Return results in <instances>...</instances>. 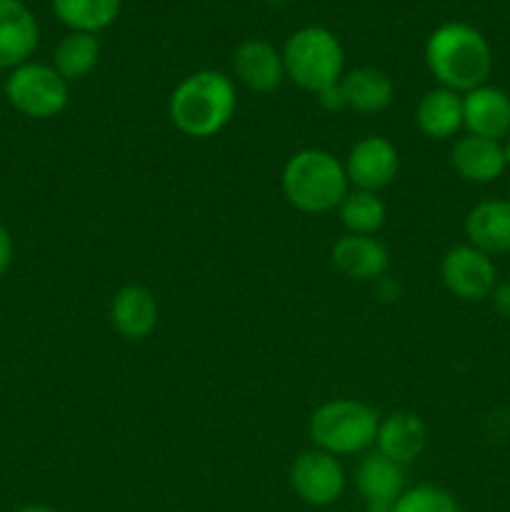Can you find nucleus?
Masks as SVG:
<instances>
[{
	"instance_id": "f257e3e1",
	"label": "nucleus",
	"mask_w": 510,
	"mask_h": 512,
	"mask_svg": "<svg viewBox=\"0 0 510 512\" xmlns=\"http://www.w3.org/2000/svg\"><path fill=\"white\" fill-rule=\"evenodd\" d=\"M425 65L440 88L468 93L485 85L493 70V50L480 30L468 23H443L425 43Z\"/></svg>"
},
{
	"instance_id": "f03ea898",
	"label": "nucleus",
	"mask_w": 510,
	"mask_h": 512,
	"mask_svg": "<svg viewBox=\"0 0 510 512\" xmlns=\"http://www.w3.org/2000/svg\"><path fill=\"white\" fill-rule=\"evenodd\" d=\"M238 93L228 75L198 70L175 85L168 113L175 128L188 138H213L233 120Z\"/></svg>"
},
{
	"instance_id": "7ed1b4c3",
	"label": "nucleus",
	"mask_w": 510,
	"mask_h": 512,
	"mask_svg": "<svg viewBox=\"0 0 510 512\" xmlns=\"http://www.w3.org/2000/svg\"><path fill=\"white\" fill-rule=\"evenodd\" d=\"M280 185L285 200L308 215L338 210L350 190L343 163L323 148H305L290 155L280 175Z\"/></svg>"
},
{
	"instance_id": "20e7f679",
	"label": "nucleus",
	"mask_w": 510,
	"mask_h": 512,
	"mask_svg": "<svg viewBox=\"0 0 510 512\" xmlns=\"http://www.w3.org/2000/svg\"><path fill=\"white\" fill-rule=\"evenodd\" d=\"M380 415L360 400H328L308 420V435L318 450L335 455H363L375 448Z\"/></svg>"
},
{
	"instance_id": "39448f33",
	"label": "nucleus",
	"mask_w": 510,
	"mask_h": 512,
	"mask_svg": "<svg viewBox=\"0 0 510 512\" xmlns=\"http://www.w3.org/2000/svg\"><path fill=\"white\" fill-rule=\"evenodd\" d=\"M285 78L308 93H323L343 80L345 53L340 40L320 25L295 30L283 48Z\"/></svg>"
},
{
	"instance_id": "423d86ee",
	"label": "nucleus",
	"mask_w": 510,
	"mask_h": 512,
	"mask_svg": "<svg viewBox=\"0 0 510 512\" xmlns=\"http://www.w3.org/2000/svg\"><path fill=\"white\" fill-rule=\"evenodd\" d=\"M5 100L30 120L55 118L65 110L70 98L68 80L45 63H23L10 70L3 83Z\"/></svg>"
},
{
	"instance_id": "0eeeda50",
	"label": "nucleus",
	"mask_w": 510,
	"mask_h": 512,
	"mask_svg": "<svg viewBox=\"0 0 510 512\" xmlns=\"http://www.w3.org/2000/svg\"><path fill=\"white\" fill-rule=\"evenodd\" d=\"M440 278L455 298L465 300V303H480V300L490 298L493 288L498 285V270L488 253L465 243L455 245L443 255Z\"/></svg>"
},
{
	"instance_id": "6e6552de",
	"label": "nucleus",
	"mask_w": 510,
	"mask_h": 512,
	"mask_svg": "<svg viewBox=\"0 0 510 512\" xmlns=\"http://www.w3.org/2000/svg\"><path fill=\"white\" fill-rule=\"evenodd\" d=\"M290 485L303 503L313 508L338 503L345 490V470L335 455L325 450H305L290 465Z\"/></svg>"
},
{
	"instance_id": "1a4fd4ad",
	"label": "nucleus",
	"mask_w": 510,
	"mask_h": 512,
	"mask_svg": "<svg viewBox=\"0 0 510 512\" xmlns=\"http://www.w3.org/2000/svg\"><path fill=\"white\" fill-rule=\"evenodd\" d=\"M343 168L353 188L378 193L388 188L398 175L400 153L383 135H365L348 150Z\"/></svg>"
},
{
	"instance_id": "9d476101",
	"label": "nucleus",
	"mask_w": 510,
	"mask_h": 512,
	"mask_svg": "<svg viewBox=\"0 0 510 512\" xmlns=\"http://www.w3.org/2000/svg\"><path fill=\"white\" fill-rule=\"evenodd\" d=\"M355 485L368 512H390L405 490L403 465L378 450H368L355 468Z\"/></svg>"
},
{
	"instance_id": "9b49d317",
	"label": "nucleus",
	"mask_w": 510,
	"mask_h": 512,
	"mask_svg": "<svg viewBox=\"0 0 510 512\" xmlns=\"http://www.w3.org/2000/svg\"><path fill=\"white\" fill-rule=\"evenodd\" d=\"M463 128L470 135L505 140L510 135V95L495 85H478L463 93Z\"/></svg>"
},
{
	"instance_id": "f8f14e48",
	"label": "nucleus",
	"mask_w": 510,
	"mask_h": 512,
	"mask_svg": "<svg viewBox=\"0 0 510 512\" xmlns=\"http://www.w3.org/2000/svg\"><path fill=\"white\" fill-rule=\"evenodd\" d=\"M40 40L38 20L23 0H0V70L28 63Z\"/></svg>"
},
{
	"instance_id": "ddd939ff",
	"label": "nucleus",
	"mask_w": 510,
	"mask_h": 512,
	"mask_svg": "<svg viewBox=\"0 0 510 512\" xmlns=\"http://www.w3.org/2000/svg\"><path fill=\"white\" fill-rule=\"evenodd\" d=\"M233 70L253 93H273L285 78L283 53L268 40L248 38L235 48Z\"/></svg>"
},
{
	"instance_id": "4468645a",
	"label": "nucleus",
	"mask_w": 510,
	"mask_h": 512,
	"mask_svg": "<svg viewBox=\"0 0 510 512\" xmlns=\"http://www.w3.org/2000/svg\"><path fill=\"white\" fill-rule=\"evenodd\" d=\"M333 268L350 280H375L388 270V248L375 235H343L330 250Z\"/></svg>"
},
{
	"instance_id": "2eb2a0df",
	"label": "nucleus",
	"mask_w": 510,
	"mask_h": 512,
	"mask_svg": "<svg viewBox=\"0 0 510 512\" xmlns=\"http://www.w3.org/2000/svg\"><path fill=\"white\" fill-rule=\"evenodd\" d=\"M450 163H453L455 173L468 183H493L505 173L503 143L465 133L463 138L455 140L453 150H450Z\"/></svg>"
},
{
	"instance_id": "dca6fc26",
	"label": "nucleus",
	"mask_w": 510,
	"mask_h": 512,
	"mask_svg": "<svg viewBox=\"0 0 510 512\" xmlns=\"http://www.w3.org/2000/svg\"><path fill=\"white\" fill-rule=\"evenodd\" d=\"M425 443H428V430H425V423L415 413L398 410V413L380 418L375 450L393 460V463H413L425 450Z\"/></svg>"
},
{
	"instance_id": "f3484780",
	"label": "nucleus",
	"mask_w": 510,
	"mask_h": 512,
	"mask_svg": "<svg viewBox=\"0 0 510 512\" xmlns=\"http://www.w3.org/2000/svg\"><path fill=\"white\" fill-rule=\"evenodd\" d=\"M158 300L143 285H125L110 303V323L123 338L143 340L158 325Z\"/></svg>"
},
{
	"instance_id": "a211bd4d",
	"label": "nucleus",
	"mask_w": 510,
	"mask_h": 512,
	"mask_svg": "<svg viewBox=\"0 0 510 512\" xmlns=\"http://www.w3.org/2000/svg\"><path fill=\"white\" fill-rule=\"evenodd\" d=\"M465 235L483 253H510V200L493 198L475 205L465 218Z\"/></svg>"
},
{
	"instance_id": "6ab92c4d",
	"label": "nucleus",
	"mask_w": 510,
	"mask_h": 512,
	"mask_svg": "<svg viewBox=\"0 0 510 512\" xmlns=\"http://www.w3.org/2000/svg\"><path fill=\"white\" fill-rule=\"evenodd\" d=\"M415 123L433 140H448L463 128V95L448 88H433L418 100Z\"/></svg>"
},
{
	"instance_id": "aec40b11",
	"label": "nucleus",
	"mask_w": 510,
	"mask_h": 512,
	"mask_svg": "<svg viewBox=\"0 0 510 512\" xmlns=\"http://www.w3.org/2000/svg\"><path fill=\"white\" fill-rule=\"evenodd\" d=\"M340 88L345 95V108L358 113H383L393 103L395 85L388 73L378 68H355L343 75Z\"/></svg>"
},
{
	"instance_id": "412c9836",
	"label": "nucleus",
	"mask_w": 510,
	"mask_h": 512,
	"mask_svg": "<svg viewBox=\"0 0 510 512\" xmlns=\"http://www.w3.org/2000/svg\"><path fill=\"white\" fill-rule=\"evenodd\" d=\"M120 5L123 0H53V13L75 33L98 35L115 23Z\"/></svg>"
},
{
	"instance_id": "4be33fe9",
	"label": "nucleus",
	"mask_w": 510,
	"mask_h": 512,
	"mask_svg": "<svg viewBox=\"0 0 510 512\" xmlns=\"http://www.w3.org/2000/svg\"><path fill=\"white\" fill-rule=\"evenodd\" d=\"M100 60V40L93 33H75L70 30L53 53V68L65 80H80L98 65Z\"/></svg>"
},
{
	"instance_id": "5701e85b",
	"label": "nucleus",
	"mask_w": 510,
	"mask_h": 512,
	"mask_svg": "<svg viewBox=\"0 0 510 512\" xmlns=\"http://www.w3.org/2000/svg\"><path fill=\"white\" fill-rule=\"evenodd\" d=\"M338 215L348 233L375 235L385 225L388 210H385V203L378 198V193L353 188L338 205Z\"/></svg>"
},
{
	"instance_id": "b1692460",
	"label": "nucleus",
	"mask_w": 510,
	"mask_h": 512,
	"mask_svg": "<svg viewBox=\"0 0 510 512\" xmlns=\"http://www.w3.org/2000/svg\"><path fill=\"white\" fill-rule=\"evenodd\" d=\"M390 512H460V508L448 490L438 485H415L403 490Z\"/></svg>"
},
{
	"instance_id": "393cba45",
	"label": "nucleus",
	"mask_w": 510,
	"mask_h": 512,
	"mask_svg": "<svg viewBox=\"0 0 510 512\" xmlns=\"http://www.w3.org/2000/svg\"><path fill=\"white\" fill-rule=\"evenodd\" d=\"M13 255H15V248H13V238H10V230L0 223V275H5L10 270V265H13Z\"/></svg>"
},
{
	"instance_id": "a878e982",
	"label": "nucleus",
	"mask_w": 510,
	"mask_h": 512,
	"mask_svg": "<svg viewBox=\"0 0 510 512\" xmlns=\"http://www.w3.org/2000/svg\"><path fill=\"white\" fill-rule=\"evenodd\" d=\"M318 103L323 105L325 110H343L345 95H343V88H340V83L330 85V88H325L323 93H318Z\"/></svg>"
},
{
	"instance_id": "bb28decb",
	"label": "nucleus",
	"mask_w": 510,
	"mask_h": 512,
	"mask_svg": "<svg viewBox=\"0 0 510 512\" xmlns=\"http://www.w3.org/2000/svg\"><path fill=\"white\" fill-rule=\"evenodd\" d=\"M490 300H493L495 310H498L503 318H510V280L495 285L493 293H490Z\"/></svg>"
},
{
	"instance_id": "cd10ccee",
	"label": "nucleus",
	"mask_w": 510,
	"mask_h": 512,
	"mask_svg": "<svg viewBox=\"0 0 510 512\" xmlns=\"http://www.w3.org/2000/svg\"><path fill=\"white\" fill-rule=\"evenodd\" d=\"M15 512H58V510L48 508V505H25V508H20Z\"/></svg>"
},
{
	"instance_id": "c85d7f7f",
	"label": "nucleus",
	"mask_w": 510,
	"mask_h": 512,
	"mask_svg": "<svg viewBox=\"0 0 510 512\" xmlns=\"http://www.w3.org/2000/svg\"><path fill=\"white\" fill-rule=\"evenodd\" d=\"M503 155H505V168H510V135L503 143Z\"/></svg>"
},
{
	"instance_id": "c756f323",
	"label": "nucleus",
	"mask_w": 510,
	"mask_h": 512,
	"mask_svg": "<svg viewBox=\"0 0 510 512\" xmlns=\"http://www.w3.org/2000/svg\"><path fill=\"white\" fill-rule=\"evenodd\" d=\"M508 200H510V183H508Z\"/></svg>"
},
{
	"instance_id": "7c9ffc66",
	"label": "nucleus",
	"mask_w": 510,
	"mask_h": 512,
	"mask_svg": "<svg viewBox=\"0 0 510 512\" xmlns=\"http://www.w3.org/2000/svg\"><path fill=\"white\" fill-rule=\"evenodd\" d=\"M0 90H3V80H0Z\"/></svg>"
}]
</instances>
